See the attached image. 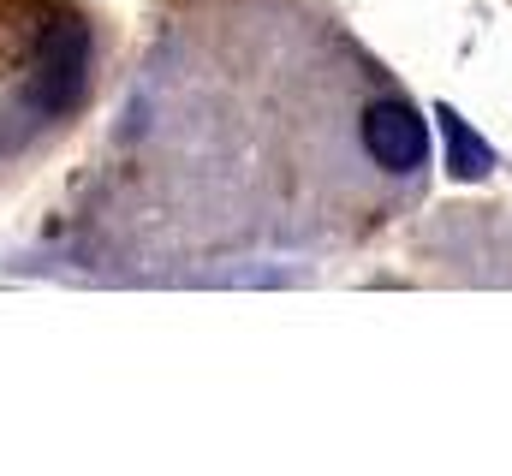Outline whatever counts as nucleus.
I'll use <instances>...</instances> for the list:
<instances>
[{
  "instance_id": "1",
  "label": "nucleus",
  "mask_w": 512,
  "mask_h": 476,
  "mask_svg": "<svg viewBox=\"0 0 512 476\" xmlns=\"http://www.w3.org/2000/svg\"><path fill=\"white\" fill-rule=\"evenodd\" d=\"M84 66H90V42H84V30H78L72 18H60V24L42 36V48H36V78H30L36 114H60V108L78 96Z\"/></svg>"
},
{
  "instance_id": "2",
  "label": "nucleus",
  "mask_w": 512,
  "mask_h": 476,
  "mask_svg": "<svg viewBox=\"0 0 512 476\" xmlns=\"http://www.w3.org/2000/svg\"><path fill=\"white\" fill-rule=\"evenodd\" d=\"M364 149L382 161L387 173H417L423 155H429V131H423V119H417L411 102L382 96V102L364 108Z\"/></svg>"
}]
</instances>
